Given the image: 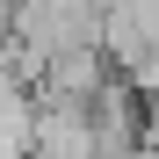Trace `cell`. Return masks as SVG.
Masks as SVG:
<instances>
[{"instance_id": "cell-1", "label": "cell", "mask_w": 159, "mask_h": 159, "mask_svg": "<svg viewBox=\"0 0 159 159\" xmlns=\"http://www.w3.org/2000/svg\"><path fill=\"white\" fill-rule=\"evenodd\" d=\"M29 159H101V130L87 116V101H36Z\"/></svg>"}]
</instances>
